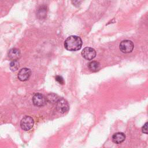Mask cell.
I'll use <instances>...</instances> for the list:
<instances>
[{"label":"cell","mask_w":148,"mask_h":148,"mask_svg":"<svg viewBox=\"0 0 148 148\" xmlns=\"http://www.w3.org/2000/svg\"><path fill=\"white\" fill-rule=\"evenodd\" d=\"M72 5L76 7H79L82 3L83 0H71Z\"/></svg>","instance_id":"cell-14"},{"label":"cell","mask_w":148,"mask_h":148,"mask_svg":"<svg viewBox=\"0 0 148 148\" xmlns=\"http://www.w3.org/2000/svg\"><path fill=\"white\" fill-rule=\"evenodd\" d=\"M56 107L59 112L64 113L69 110V105L65 99L59 98L56 102Z\"/></svg>","instance_id":"cell-4"},{"label":"cell","mask_w":148,"mask_h":148,"mask_svg":"<svg viewBox=\"0 0 148 148\" xmlns=\"http://www.w3.org/2000/svg\"><path fill=\"white\" fill-rule=\"evenodd\" d=\"M82 56L84 58L87 60H91L95 57L96 51L92 47H86L82 50Z\"/></svg>","instance_id":"cell-5"},{"label":"cell","mask_w":148,"mask_h":148,"mask_svg":"<svg viewBox=\"0 0 148 148\" xmlns=\"http://www.w3.org/2000/svg\"><path fill=\"white\" fill-rule=\"evenodd\" d=\"M142 132H143L146 134H147V122H146L144 124V125L142 127Z\"/></svg>","instance_id":"cell-16"},{"label":"cell","mask_w":148,"mask_h":148,"mask_svg":"<svg viewBox=\"0 0 148 148\" xmlns=\"http://www.w3.org/2000/svg\"><path fill=\"white\" fill-rule=\"evenodd\" d=\"M88 66L89 69L92 72H97L100 69V64L98 62L95 61H92L90 62L88 64Z\"/></svg>","instance_id":"cell-11"},{"label":"cell","mask_w":148,"mask_h":148,"mask_svg":"<svg viewBox=\"0 0 148 148\" xmlns=\"http://www.w3.org/2000/svg\"><path fill=\"white\" fill-rule=\"evenodd\" d=\"M31 75V71L29 68H23L20 70L18 73V79L22 82L29 79Z\"/></svg>","instance_id":"cell-7"},{"label":"cell","mask_w":148,"mask_h":148,"mask_svg":"<svg viewBox=\"0 0 148 148\" xmlns=\"http://www.w3.org/2000/svg\"><path fill=\"white\" fill-rule=\"evenodd\" d=\"M19 68V63L17 60L12 61L10 64V68L12 71H16Z\"/></svg>","instance_id":"cell-12"},{"label":"cell","mask_w":148,"mask_h":148,"mask_svg":"<svg viewBox=\"0 0 148 148\" xmlns=\"http://www.w3.org/2000/svg\"><path fill=\"white\" fill-rule=\"evenodd\" d=\"M8 57L12 61L18 60L21 57V53L20 50L16 48H13L10 49L8 52Z\"/></svg>","instance_id":"cell-8"},{"label":"cell","mask_w":148,"mask_h":148,"mask_svg":"<svg viewBox=\"0 0 148 148\" xmlns=\"http://www.w3.org/2000/svg\"><path fill=\"white\" fill-rule=\"evenodd\" d=\"M125 139V135L123 132H116L112 136V141L116 143V144H120L123 142Z\"/></svg>","instance_id":"cell-10"},{"label":"cell","mask_w":148,"mask_h":148,"mask_svg":"<svg viewBox=\"0 0 148 148\" xmlns=\"http://www.w3.org/2000/svg\"><path fill=\"white\" fill-rule=\"evenodd\" d=\"M134 43L130 40H124L120 44V50L124 53H131L134 49Z\"/></svg>","instance_id":"cell-3"},{"label":"cell","mask_w":148,"mask_h":148,"mask_svg":"<svg viewBox=\"0 0 148 148\" xmlns=\"http://www.w3.org/2000/svg\"><path fill=\"white\" fill-rule=\"evenodd\" d=\"M47 8L45 5L40 6L36 11V16L39 19H43L46 18L47 16Z\"/></svg>","instance_id":"cell-9"},{"label":"cell","mask_w":148,"mask_h":148,"mask_svg":"<svg viewBox=\"0 0 148 148\" xmlns=\"http://www.w3.org/2000/svg\"><path fill=\"white\" fill-rule=\"evenodd\" d=\"M48 101L50 102H56L57 101L58 99L57 95L55 94H50L47 95V97Z\"/></svg>","instance_id":"cell-13"},{"label":"cell","mask_w":148,"mask_h":148,"mask_svg":"<svg viewBox=\"0 0 148 148\" xmlns=\"http://www.w3.org/2000/svg\"><path fill=\"white\" fill-rule=\"evenodd\" d=\"M56 80L57 82H58L60 84H64V79L62 76H59V75H57L56 76Z\"/></svg>","instance_id":"cell-15"},{"label":"cell","mask_w":148,"mask_h":148,"mask_svg":"<svg viewBox=\"0 0 148 148\" xmlns=\"http://www.w3.org/2000/svg\"><path fill=\"white\" fill-rule=\"evenodd\" d=\"M32 102L34 105L41 107L46 104V98L43 94L40 93H36L32 97Z\"/></svg>","instance_id":"cell-6"},{"label":"cell","mask_w":148,"mask_h":148,"mask_svg":"<svg viewBox=\"0 0 148 148\" xmlns=\"http://www.w3.org/2000/svg\"><path fill=\"white\" fill-rule=\"evenodd\" d=\"M34 124V119L28 116L24 117L20 121L21 128L24 131H28L32 128Z\"/></svg>","instance_id":"cell-2"},{"label":"cell","mask_w":148,"mask_h":148,"mask_svg":"<svg viewBox=\"0 0 148 148\" xmlns=\"http://www.w3.org/2000/svg\"><path fill=\"white\" fill-rule=\"evenodd\" d=\"M82 46V39L76 35L68 37L64 42L65 48L69 51H77L81 49Z\"/></svg>","instance_id":"cell-1"}]
</instances>
